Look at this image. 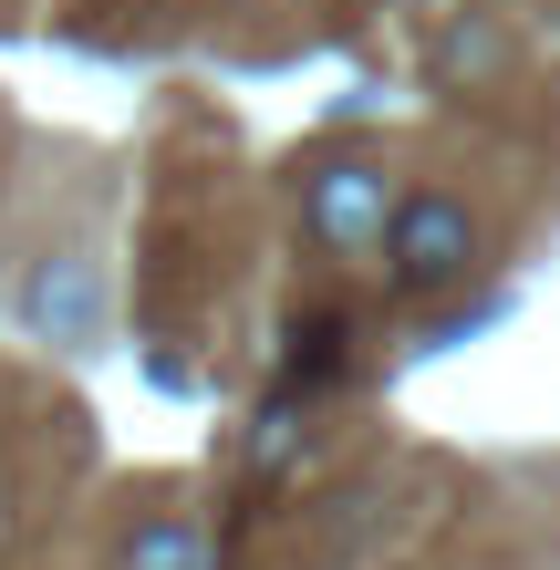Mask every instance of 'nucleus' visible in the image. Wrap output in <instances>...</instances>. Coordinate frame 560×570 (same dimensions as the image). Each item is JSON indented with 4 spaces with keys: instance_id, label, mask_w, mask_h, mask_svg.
Here are the masks:
<instances>
[{
    "instance_id": "f03ea898",
    "label": "nucleus",
    "mask_w": 560,
    "mask_h": 570,
    "mask_svg": "<svg viewBox=\"0 0 560 570\" xmlns=\"http://www.w3.org/2000/svg\"><path fill=\"white\" fill-rule=\"evenodd\" d=\"M384 259H394V291H456L478 271V218L456 208V197H405L394 208V228H384Z\"/></svg>"
},
{
    "instance_id": "7ed1b4c3",
    "label": "nucleus",
    "mask_w": 560,
    "mask_h": 570,
    "mask_svg": "<svg viewBox=\"0 0 560 570\" xmlns=\"http://www.w3.org/2000/svg\"><path fill=\"white\" fill-rule=\"evenodd\" d=\"M31 322H42L52 343H83V332H94V271H83V259H62V271L31 281Z\"/></svg>"
},
{
    "instance_id": "f257e3e1",
    "label": "nucleus",
    "mask_w": 560,
    "mask_h": 570,
    "mask_svg": "<svg viewBox=\"0 0 560 570\" xmlns=\"http://www.w3.org/2000/svg\"><path fill=\"white\" fill-rule=\"evenodd\" d=\"M302 228H312L333 259L384 249V228H394V187H384V166H374V156H322L312 177H302Z\"/></svg>"
},
{
    "instance_id": "20e7f679",
    "label": "nucleus",
    "mask_w": 560,
    "mask_h": 570,
    "mask_svg": "<svg viewBox=\"0 0 560 570\" xmlns=\"http://www.w3.org/2000/svg\"><path fill=\"white\" fill-rule=\"evenodd\" d=\"M125 570H197V529L187 519H146L125 540Z\"/></svg>"
},
{
    "instance_id": "423d86ee",
    "label": "nucleus",
    "mask_w": 560,
    "mask_h": 570,
    "mask_svg": "<svg viewBox=\"0 0 560 570\" xmlns=\"http://www.w3.org/2000/svg\"><path fill=\"white\" fill-rule=\"evenodd\" d=\"M446 62H456V73H499L509 52H499V31H488V21H456L446 31Z\"/></svg>"
},
{
    "instance_id": "39448f33",
    "label": "nucleus",
    "mask_w": 560,
    "mask_h": 570,
    "mask_svg": "<svg viewBox=\"0 0 560 570\" xmlns=\"http://www.w3.org/2000/svg\"><path fill=\"white\" fill-rule=\"evenodd\" d=\"M343 343H353L343 322H302V332H291V374H333V363H343Z\"/></svg>"
}]
</instances>
